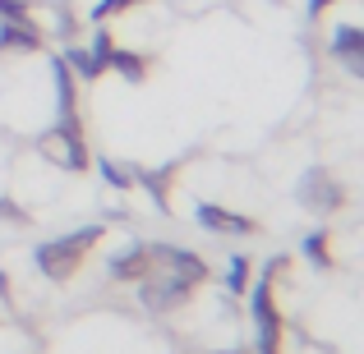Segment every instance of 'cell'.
Here are the masks:
<instances>
[{"label":"cell","instance_id":"obj_2","mask_svg":"<svg viewBox=\"0 0 364 354\" xmlns=\"http://www.w3.org/2000/svg\"><path fill=\"white\" fill-rule=\"evenodd\" d=\"M332 60H337L346 74L364 79V28L332 23Z\"/></svg>","mask_w":364,"mask_h":354},{"label":"cell","instance_id":"obj_4","mask_svg":"<svg viewBox=\"0 0 364 354\" xmlns=\"http://www.w3.org/2000/svg\"><path fill=\"white\" fill-rule=\"evenodd\" d=\"M226 294H231V299H245V294H249V262H245V258H231V272H226Z\"/></svg>","mask_w":364,"mask_h":354},{"label":"cell","instance_id":"obj_3","mask_svg":"<svg viewBox=\"0 0 364 354\" xmlns=\"http://www.w3.org/2000/svg\"><path fill=\"white\" fill-rule=\"evenodd\" d=\"M198 226L203 231H217V235H254L258 231V221L254 216H245V212H226V207H217V203H203L198 207Z\"/></svg>","mask_w":364,"mask_h":354},{"label":"cell","instance_id":"obj_1","mask_svg":"<svg viewBox=\"0 0 364 354\" xmlns=\"http://www.w3.org/2000/svg\"><path fill=\"white\" fill-rule=\"evenodd\" d=\"M102 235H107V226H83V231H70V235L51 239V244H42V248L33 253L37 272H42L51 285L74 281V276H79V267L88 262V253L102 244Z\"/></svg>","mask_w":364,"mask_h":354},{"label":"cell","instance_id":"obj_5","mask_svg":"<svg viewBox=\"0 0 364 354\" xmlns=\"http://www.w3.org/2000/svg\"><path fill=\"white\" fill-rule=\"evenodd\" d=\"M148 5V0H97V9H92V23H107V18H120L129 14V9Z\"/></svg>","mask_w":364,"mask_h":354}]
</instances>
